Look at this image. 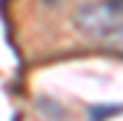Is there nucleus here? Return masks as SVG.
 Returning a JSON list of instances; mask_svg holds the SVG:
<instances>
[{
  "instance_id": "nucleus-3",
  "label": "nucleus",
  "mask_w": 123,
  "mask_h": 121,
  "mask_svg": "<svg viewBox=\"0 0 123 121\" xmlns=\"http://www.w3.org/2000/svg\"><path fill=\"white\" fill-rule=\"evenodd\" d=\"M48 3H59V0H48Z\"/></svg>"
},
{
  "instance_id": "nucleus-1",
  "label": "nucleus",
  "mask_w": 123,
  "mask_h": 121,
  "mask_svg": "<svg viewBox=\"0 0 123 121\" xmlns=\"http://www.w3.org/2000/svg\"><path fill=\"white\" fill-rule=\"evenodd\" d=\"M75 27L110 43V40L123 30V3L120 0H99V3H88L75 14Z\"/></svg>"
},
{
  "instance_id": "nucleus-4",
  "label": "nucleus",
  "mask_w": 123,
  "mask_h": 121,
  "mask_svg": "<svg viewBox=\"0 0 123 121\" xmlns=\"http://www.w3.org/2000/svg\"><path fill=\"white\" fill-rule=\"evenodd\" d=\"M120 3H123V0H120Z\"/></svg>"
},
{
  "instance_id": "nucleus-2",
  "label": "nucleus",
  "mask_w": 123,
  "mask_h": 121,
  "mask_svg": "<svg viewBox=\"0 0 123 121\" xmlns=\"http://www.w3.org/2000/svg\"><path fill=\"white\" fill-rule=\"evenodd\" d=\"M110 43H112L115 49H120V51H123V30H120V32H118V35H115V38L110 40Z\"/></svg>"
}]
</instances>
